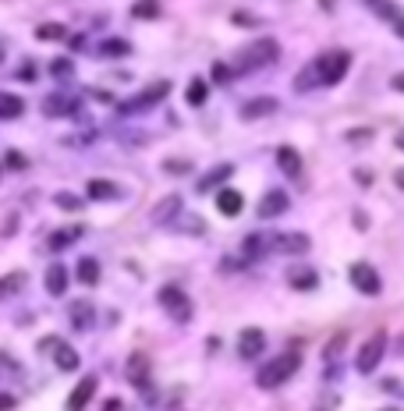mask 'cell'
Masks as SVG:
<instances>
[{
    "label": "cell",
    "mask_w": 404,
    "mask_h": 411,
    "mask_svg": "<svg viewBox=\"0 0 404 411\" xmlns=\"http://www.w3.org/2000/svg\"><path fill=\"white\" fill-rule=\"evenodd\" d=\"M276 57H281V43L276 39H259V43L234 53V64H227V68H230V75H248V71H259V68L273 64Z\"/></svg>",
    "instance_id": "1"
},
{
    "label": "cell",
    "mask_w": 404,
    "mask_h": 411,
    "mask_svg": "<svg viewBox=\"0 0 404 411\" xmlns=\"http://www.w3.org/2000/svg\"><path fill=\"white\" fill-rule=\"evenodd\" d=\"M298 365H302V358H298V355H276V358L263 362L255 383H259V390H276V386H284L298 373Z\"/></svg>",
    "instance_id": "2"
},
{
    "label": "cell",
    "mask_w": 404,
    "mask_h": 411,
    "mask_svg": "<svg viewBox=\"0 0 404 411\" xmlns=\"http://www.w3.org/2000/svg\"><path fill=\"white\" fill-rule=\"evenodd\" d=\"M348 68H351V53L348 50H326L312 64V71L319 75V82H326V86H337V82L348 75Z\"/></svg>",
    "instance_id": "3"
},
{
    "label": "cell",
    "mask_w": 404,
    "mask_h": 411,
    "mask_svg": "<svg viewBox=\"0 0 404 411\" xmlns=\"http://www.w3.org/2000/svg\"><path fill=\"white\" fill-rule=\"evenodd\" d=\"M170 96V82H153V86H145L135 99H128V103H121V110L124 114H139V110H149V107H156L160 99H167Z\"/></svg>",
    "instance_id": "4"
},
{
    "label": "cell",
    "mask_w": 404,
    "mask_h": 411,
    "mask_svg": "<svg viewBox=\"0 0 404 411\" xmlns=\"http://www.w3.org/2000/svg\"><path fill=\"white\" fill-rule=\"evenodd\" d=\"M383 351H387V334H376V337H369L366 344H361L358 358H355L358 373H372V369L383 362Z\"/></svg>",
    "instance_id": "5"
},
{
    "label": "cell",
    "mask_w": 404,
    "mask_h": 411,
    "mask_svg": "<svg viewBox=\"0 0 404 411\" xmlns=\"http://www.w3.org/2000/svg\"><path fill=\"white\" fill-rule=\"evenodd\" d=\"M348 277H351V284L358 287L361 295H379V287H383V280H379V273L372 270L369 262H355L351 270H348Z\"/></svg>",
    "instance_id": "6"
},
{
    "label": "cell",
    "mask_w": 404,
    "mask_h": 411,
    "mask_svg": "<svg viewBox=\"0 0 404 411\" xmlns=\"http://www.w3.org/2000/svg\"><path fill=\"white\" fill-rule=\"evenodd\" d=\"M160 305L167 308V312L170 316H174V319H188L191 316V305H188V295L181 291V287H163V291H160Z\"/></svg>",
    "instance_id": "7"
},
{
    "label": "cell",
    "mask_w": 404,
    "mask_h": 411,
    "mask_svg": "<svg viewBox=\"0 0 404 411\" xmlns=\"http://www.w3.org/2000/svg\"><path fill=\"white\" fill-rule=\"evenodd\" d=\"M263 347H266V334L259 330V326H248V330H241V337H238V355L245 358V362H255L263 355Z\"/></svg>",
    "instance_id": "8"
},
{
    "label": "cell",
    "mask_w": 404,
    "mask_h": 411,
    "mask_svg": "<svg viewBox=\"0 0 404 411\" xmlns=\"http://www.w3.org/2000/svg\"><path fill=\"white\" fill-rule=\"evenodd\" d=\"M287 206H291L287 192H281V188L266 192V195L259 199V220H273V216H281V213L287 210Z\"/></svg>",
    "instance_id": "9"
},
{
    "label": "cell",
    "mask_w": 404,
    "mask_h": 411,
    "mask_svg": "<svg viewBox=\"0 0 404 411\" xmlns=\"http://www.w3.org/2000/svg\"><path fill=\"white\" fill-rule=\"evenodd\" d=\"M124 376L132 379L139 390H149V358L145 355H132L124 365Z\"/></svg>",
    "instance_id": "10"
},
{
    "label": "cell",
    "mask_w": 404,
    "mask_h": 411,
    "mask_svg": "<svg viewBox=\"0 0 404 411\" xmlns=\"http://www.w3.org/2000/svg\"><path fill=\"white\" fill-rule=\"evenodd\" d=\"M230 174H234V167H230V163H220V167L206 171V174L199 177V192H202V195H206V192H217V188H220V184H224Z\"/></svg>",
    "instance_id": "11"
},
{
    "label": "cell",
    "mask_w": 404,
    "mask_h": 411,
    "mask_svg": "<svg viewBox=\"0 0 404 411\" xmlns=\"http://www.w3.org/2000/svg\"><path fill=\"white\" fill-rule=\"evenodd\" d=\"M217 210H220L224 216H238V213L245 210L241 192H234V188H220V192H217Z\"/></svg>",
    "instance_id": "12"
},
{
    "label": "cell",
    "mask_w": 404,
    "mask_h": 411,
    "mask_svg": "<svg viewBox=\"0 0 404 411\" xmlns=\"http://www.w3.org/2000/svg\"><path fill=\"white\" fill-rule=\"evenodd\" d=\"M93 394H96V376H85V379L75 386V394L68 397V411H82L85 404L93 401Z\"/></svg>",
    "instance_id": "13"
},
{
    "label": "cell",
    "mask_w": 404,
    "mask_h": 411,
    "mask_svg": "<svg viewBox=\"0 0 404 411\" xmlns=\"http://www.w3.org/2000/svg\"><path fill=\"white\" fill-rule=\"evenodd\" d=\"M68 266H64V262H54L50 266V270H47V291L54 295V298H60L64 291H68Z\"/></svg>",
    "instance_id": "14"
},
{
    "label": "cell",
    "mask_w": 404,
    "mask_h": 411,
    "mask_svg": "<svg viewBox=\"0 0 404 411\" xmlns=\"http://www.w3.org/2000/svg\"><path fill=\"white\" fill-rule=\"evenodd\" d=\"M276 110V99L273 96H259V99H248L245 107H241V117L245 121H255V117H266Z\"/></svg>",
    "instance_id": "15"
},
{
    "label": "cell",
    "mask_w": 404,
    "mask_h": 411,
    "mask_svg": "<svg viewBox=\"0 0 404 411\" xmlns=\"http://www.w3.org/2000/svg\"><path fill=\"white\" fill-rule=\"evenodd\" d=\"M68 312H71V326H75V330H89V326H93V305L89 301H71V308H68Z\"/></svg>",
    "instance_id": "16"
},
{
    "label": "cell",
    "mask_w": 404,
    "mask_h": 411,
    "mask_svg": "<svg viewBox=\"0 0 404 411\" xmlns=\"http://www.w3.org/2000/svg\"><path fill=\"white\" fill-rule=\"evenodd\" d=\"M85 192H89V199H117L121 188L114 181H103V177H93L89 184H85Z\"/></svg>",
    "instance_id": "17"
},
{
    "label": "cell",
    "mask_w": 404,
    "mask_h": 411,
    "mask_svg": "<svg viewBox=\"0 0 404 411\" xmlns=\"http://www.w3.org/2000/svg\"><path fill=\"white\" fill-rule=\"evenodd\" d=\"M276 245H281V252H294V256H302L309 252V234H281V238H273Z\"/></svg>",
    "instance_id": "18"
},
{
    "label": "cell",
    "mask_w": 404,
    "mask_h": 411,
    "mask_svg": "<svg viewBox=\"0 0 404 411\" xmlns=\"http://www.w3.org/2000/svg\"><path fill=\"white\" fill-rule=\"evenodd\" d=\"M82 238V227H60L50 234V252H64L68 245H75Z\"/></svg>",
    "instance_id": "19"
},
{
    "label": "cell",
    "mask_w": 404,
    "mask_h": 411,
    "mask_svg": "<svg viewBox=\"0 0 404 411\" xmlns=\"http://www.w3.org/2000/svg\"><path fill=\"white\" fill-rule=\"evenodd\" d=\"M75 110H78V103L71 96H50L47 99V114L50 117H71Z\"/></svg>",
    "instance_id": "20"
},
{
    "label": "cell",
    "mask_w": 404,
    "mask_h": 411,
    "mask_svg": "<svg viewBox=\"0 0 404 411\" xmlns=\"http://www.w3.org/2000/svg\"><path fill=\"white\" fill-rule=\"evenodd\" d=\"M178 210H181V195H167L160 206H153V213H149V216H153L156 223H167V220L174 216Z\"/></svg>",
    "instance_id": "21"
},
{
    "label": "cell",
    "mask_w": 404,
    "mask_h": 411,
    "mask_svg": "<svg viewBox=\"0 0 404 411\" xmlns=\"http://www.w3.org/2000/svg\"><path fill=\"white\" fill-rule=\"evenodd\" d=\"M276 163H281L284 174H298V171H302V156H298V149H291V146L276 149Z\"/></svg>",
    "instance_id": "22"
},
{
    "label": "cell",
    "mask_w": 404,
    "mask_h": 411,
    "mask_svg": "<svg viewBox=\"0 0 404 411\" xmlns=\"http://www.w3.org/2000/svg\"><path fill=\"white\" fill-rule=\"evenodd\" d=\"M21 110H25V103H21L18 96L0 92V121H14V117H21Z\"/></svg>",
    "instance_id": "23"
},
{
    "label": "cell",
    "mask_w": 404,
    "mask_h": 411,
    "mask_svg": "<svg viewBox=\"0 0 404 411\" xmlns=\"http://www.w3.org/2000/svg\"><path fill=\"white\" fill-rule=\"evenodd\" d=\"M206 96H209V89H206V78H191V82H188V89H185L188 107H202V103H206Z\"/></svg>",
    "instance_id": "24"
},
{
    "label": "cell",
    "mask_w": 404,
    "mask_h": 411,
    "mask_svg": "<svg viewBox=\"0 0 404 411\" xmlns=\"http://www.w3.org/2000/svg\"><path fill=\"white\" fill-rule=\"evenodd\" d=\"M57 369H60V373H75V369H78V351H75V347L57 344Z\"/></svg>",
    "instance_id": "25"
},
{
    "label": "cell",
    "mask_w": 404,
    "mask_h": 411,
    "mask_svg": "<svg viewBox=\"0 0 404 411\" xmlns=\"http://www.w3.org/2000/svg\"><path fill=\"white\" fill-rule=\"evenodd\" d=\"M78 280H82V284H89V287H93V284L99 280V262H96L93 256L78 259Z\"/></svg>",
    "instance_id": "26"
},
{
    "label": "cell",
    "mask_w": 404,
    "mask_h": 411,
    "mask_svg": "<svg viewBox=\"0 0 404 411\" xmlns=\"http://www.w3.org/2000/svg\"><path fill=\"white\" fill-rule=\"evenodd\" d=\"M287 284L298 287V291H312V287L319 284V277L312 270H294V273H287Z\"/></svg>",
    "instance_id": "27"
},
{
    "label": "cell",
    "mask_w": 404,
    "mask_h": 411,
    "mask_svg": "<svg viewBox=\"0 0 404 411\" xmlns=\"http://www.w3.org/2000/svg\"><path fill=\"white\" fill-rule=\"evenodd\" d=\"M21 284H25V273H8V277H0V301L11 298V295H18Z\"/></svg>",
    "instance_id": "28"
},
{
    "label": "cell",
    "mask_w": 404,
    "mask_h": 411,
    "mask_svg": "<svg viewBox=\"0 0 404 411\" xmlns=\"http://www.w3.org/2000/svg\"><path fill=\"white\" fill-rule=\"evenodd\" d=\"M103 57H124V53H132V47L124 43V39H106V43L99 47Z\"/></svg>",
    "instance_id": "29"
},
{
    "label": "cell",
    "mask_w": 404,
    "mask_h": 411,
    "mask_svg": "<svg viewBox=\"0 0 404 411\" xmlns=\"http://www.w3.org/2000/svg\"><path fill=\"white\" fill-rule=\"evenodd\" d=\"M344 344H348V334H344V330H340V334H333V340L326 344V351H323L330 365L337 362V355H340V351H344Z\"/></svg>",
    "instance_id": "30"
},
{
    "label": "cell",
    "mask_w": 404,
    "mask_h": 411,
    "mask_svg": "<svg viewBox=\"0 0 404 411\" xmlns=\"http://www.w3.org/2000/svg\"><path fill=\"white\" fill-rule=\"evenodd\" d=\"M132 14H135V18H156V14H160V4H156V0H135Z\"/></svg>",
    "instance_id": "31"
},
{
    "label": "cell",
    "mask_w": 404,
    "mask_h": 411,
    "mask_svg": "<svg viewBox=\"0 0 404 411\" xmlns=\"http://www.w3.org/2000/svg\"><path fill=\"white\" fill-rule=\"evenodd\" d=\"M64 36H68V29H64V25H39L36 29V39H64Z\"/></svg>",
    "instance_id": "32"
},
{
    "label": "cell",
    "mask_w": 404,
    "mask_h": 411,
    "mask_svg": "<svg viewBox=\"0 0 404 411\" xmlns=\"http://www.w3.org/2000/svg\"><path fill=\"white\" fill-rule=\"evenodd\" d=\"M50 71H54L57 78H71V75H75V64H71L68 57H57L54 64H50Z\"/></svg>",
    "instance_id": "33"
},
{
    "label": "cell",
    "mask_w": 404,
    "mask_h": 411,
    "mask_svg": "<svg viewBox=\"0 0 404 411\" xmlns=\"http://www.w3.org/2000/svg\"><path fill=\"white\" fill-rule=\"evenodd\" d=\"M230 22L238 25V29H252V25H255V14H248V11H234V14H230Z\"/></svg>",
    "instance_id": "34"
},
{
    "label": "cell",
    "mask_w": 404,
    "mask_h": 411,
    "mask_svg": "<svg viewBox=\"0 0 404 411\" xmlns=\"http://www.w3.org/2000/svg\"><path fill=\"white\" fill-rule=\"evenodd\" d=\"M213 78H217L220 86H227V82H230V68L224 64V60H217V64H213Z\"/></svg>",
    "instance_id": "35"
},
{
    "label": "cell",
    "mask_w": 404,
    "mask_h": 411,
    "mask_svg": "<svg viewBox=\"0 0 404 411\" xmlns=\"http://www.w3.org/2000/svg\"><path fill=\"white\" fill-rule=\"evenodd\" d=\"M54 202H57V206H60V210H71V213H75V210H78V206H82V202H78V199H75V195H64V192H60V195H57V199H54Z\"/></svg>",
    "instance_id": "36"
},
{
    "label": "cell",
    "mask_w": 404,
    "mask_h": 411,
    "mask_svg": "<svg viewBox=\"0 0 404 411\" xmlns=\"http://www.w3.org/2000/svg\"><path fill=\"white\" fill-rule=\"evenodd\" d=\"M167 174H188L191 167H188V163L185 160H167V167H163Z\"/></svg>",
    "instance_id": "37"
},
{
    "label": "cell",
    "mask_w": 404,
    "mask_h": 411,
    "mask_svg": "<svg viewBox=\"0 0 404 411\" xmlns=\"http://www.w3.org/2000/svg\"><path fill=\"white\" fill-rule=\"evenodd\" d=\"M8 167H14V171H25L29 163H25V156H21V153H14V149H11V153H8Z\"/></svg>",
    "instance_id": "38"
},
{
    "label": "cell",
    "mask_w": 404,
    "mask_h": 411,
    "mask_svg": "<svg viewBox=\"0 0 404 411\" xmlns=\"http://www.w3.org/2000/svg\"><path fill=\"white\" fill-rule=\"evenodd\" d=\"M369 135H372L369 128H355V132H348V138H351V142H366Z\"/></svg>",
    "instance_id": "39"
},
{
    "label": "cell",
    "mask_w": 404,
    "mask_h": 411,
    "mask_svg": "<svg viewBox=\"0 0 404 411\" xmlns=\"http://www.w3.org/2000/svg\"><path fill=\"white\" fill-rule=\"evenodd\" d=\"M18 78H21V82H36V68H32V64H25V68L18 71Z\"/></svg>",
    "instance_id": "40"
},
{
    "label": "cell",
    "mask_w": 404,
    "mask_h": 411,
    "mask_svg": "<svg viewBox=\"0 0 404 411\" xmlns=\"http://www.w3.org/2000/svg\"><path fill=\"white\" fill-rule=\"evenodd\" d=\"M14 408V397L11 394H0V411H11Z\"/></svg>",
    "instance_id": "41"
},
{
    "label": "cell",
    "mask_w": 404,
    "mask_h": 411,
    "mask_svg": "<svg viewBox=\"0 0 404 411\" xmlns=\"http://www.w3.org/2000/svg\"><path fill=\"white\" fill-rule=\"evenodd\" d=\"M355 227H358V231H366V227H369V220H366V213H361V210L355 213Z\"/></svg>",
    "instance_id": "42"
},
{
    "label": "cell",
    "mask_w": 404,
    "mask_h": 411,
    "mask_svg": "<svg viewBox=\"0 0 404 411\" xmlns=\"http://www.w3.org/2000/svg\"><path fill=\"white\" fill-rule=\"evenodd\" d=\"M383 411H397V408H383Z\"/></svg>",
    "instance_id": "43"
},
{
    "label": "cell",
    "mask_w": 404,
    "mask_h": 411,
    "mask_svg": "<svg viewBox=\"0 0 404 411\" xmlns=\"http://www.w3.org/2000/svg\"><path fill=\"white\" fill-rule=\"evenodd\" d=\"M0 57H4V50H0Z\"/></svg>",
    "instance_id": "44"
}]
</instances>
